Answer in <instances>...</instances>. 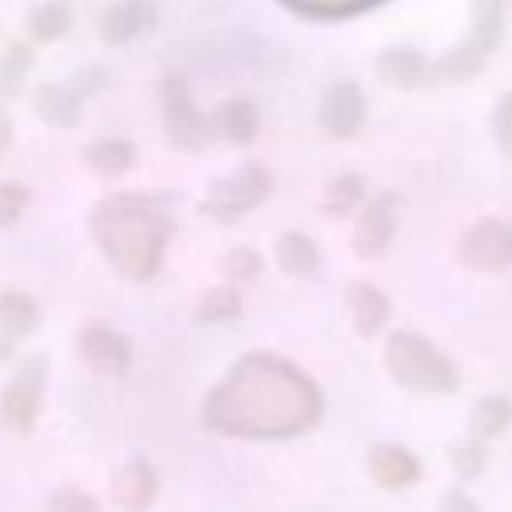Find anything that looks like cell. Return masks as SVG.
Segmentation results:
<instances>
[{
  "label": "cell",
  "mask_w": 512,
  "mask_h": 512,
  "mask_svg": "<svg viewBox=\"0 0 512 512\" xmlns=\"http://www.w3.org/2000/svg\"><path fill=\"white\" fill-rule=\"evenodd\" d=\"M384 364L392 380L412 392H452L460 384L456 364L440 348H432L420 332H392L384 344Z\"/></svg>",
  "instance_id": "1"
},
{
  "label": "cell",
  "mask_w": 512,
  "mask_h": 512,
  "mask_svg": "<svg viewBox=\"0 0 512 512\" xmlns=\"http://www.w3.org/2000/svg\"><path fill=\"white\" fill-rule=\"evenodd\" d=\"M500 24H504V0H476V20L468 40H460L448 56H440L432 64L436 76L444 80H468L484 68V60L492 56V48L500 44Z\"/></svg>",
  "instance_id": "2"
},
{
  "label": "cell",
  "mask_w": 512,
  "mask_h": 512,
  "mask_svg": "<svg viewBox=\"0 0 512 512\" xmlns=\"http://www.w3.org/2000/svg\"><path fill=\"white\" fill-rule=\"evenodd\" d=\"M44 380H48V360L40 352L24 356L12 372V380L0 392V428L4 432H32L36 416H40V400H44Z\"/></svg>",
  "instance_id": "3"
},
{
  "label": "cell",
  "mask_w": 512,
  "mask_h": 512,
  "mask_svg": "<svg viewBox=\"0 0 512 512\" xmlns=\"http://www.w3.org/2000/svg\"><path fill=\"white\" fill-rule=\"evenodd\" d=\"M272 188V176L260 168V164H244L220 180L208 184V196H204V216L220 220V224H232L240 220L244 212H252Z\"/></svg>",
  "instance_id": "4"
},
{
  "label": "cell",
  "mask_w": 512,
  "mask_h": 512,
  "mask_svg": "<svg viewBox=\"0 0 512 512\" xmlns=\"http://www.w3.org/2000/svg\"><path fill=\"white\" fill-rule=\"evenodd\" d=\"M160 104H164V128H168V140L176 148H200L208 136H212V116H204L196 104H192V92L180 76H164V88H160Z\"/></svg>",
  "instance_id": "5"
},
{
  "label": "cell",
  "mask_w": 512,
  "mask_h": 512,
  "mask_svg": "<svg viewBox=\"0 0 512 512\" xmlns=\"http://www.w3.org/2000/svg\"><path fill=\"white\" fill-rule=\"evenodd\" d=\"M396 228H400V200L392 192H380V196L364 200L360 216H356V228H352L356 256H364V260L384 256L388 244L396 240Z\"/></svg>",
  "instance_id": "6"
},
{
  "label": "cell",
  "mask_w": 512,
  "mask_h": 512,
  "mask_svg": "<svg viewBox=\"0 0 512 512\" xmlns=\"http://www.w3.org/2000/svg\"><path fill=\"white\" fill-rule=\"evenodd\" d=\"M76 356L96 372V376H124L132 368V344L108 328V324H88L76 332Z\"/></svg>",
  "instance_id": "7"
},
{
  "label": "cell",
  "mask_w": 512,
  "mask_h": 512,
  "mask_svg": "<svg viewBox=\"0 0 512 512\" xmlns=\"http://www.w3.org/2000/svg\"><path fill=\"white\" fill-rule=\"evenodd\" d=\"M460 260L480 272H500L512 264V224L504 220H480L460 240Z\"/></svg>",
  "instance_id": "8"
},
{
  "label": "cell",
  "mask_w": 512,
  "mask_h": 512,
  "mask_svg": "<svg viewBox=\"0 0 512 512\" xmlns=\"http://www.w3.org/2000/svg\"><path fill=\"white\" fill-rule=\"evenodd\" d=\"M364 124V92L356 80H336L320 100V128L336 140L352 136Z\"/></svg>",
  "instance_id": "9"
},
{
  "label": "cell",
  "mask_w": 512,
  "mask_h": 512,
  "mask_svg": "<svg viewBox=\"0 0 512 512\" xmlns=\"http://www.w3.org/2000/svg\"><path fill=\"white\" fill-rule=\"evenodd\" d=\"M156 24V4L152 0H120V4H108L104 16H100V40L120 48V44H132L136 36L152 32Z\"/></svg>",
  "instance_id": "10"
},
{
  "label": "cell",
  "mask_w": 512,
  "mask_h": 512,
  "mask_svg": "<svg viewBox=\"0 0 512 512\" xmlns=\"http://www.w3.org/2000/svg\"><path fill=\"white\" fill-rule=\"evenodd\" d=\"M376 76L392 88H420L432 76V60L412 44H392L376 56Z\"/></svg>",
  "instance_id": "11"
},
{
  "label": "cell",
  "mask_w": 512,
  "mask_h": 512,
  "mask_svg": "<svg viewBox=\"0 0 512 512\" xmlns=\"http://www.w3.org/2000/svg\"><path fill=\"white\" fill-rule=\"evenodd\" d=\"M364 464H368V476L380 488H408V484L420 480V460L400 444H376Z\"/></svg>",
  "instance_id": "12"
},
{
  "label": "cell",
  "mask_w": 512,
  "mask_h": 512,
  "mask_svg": "<svg viewBox=\"0 0 512 512\" xmlns=\"http://www.w3.org/2000/svg\"><path fill=\"white\" fill-rule=\"evenodd\" d=\"M112 492H116V504L124 512H144L156 500V472H152V464L148 460H128L116 472Z\"/></svg>",
  "instance_id": "13"
},
{
  "label": "cell",
  "mask_w": 512,
  "mask_h": 512,
  "mask_svg": "<svg viewBox=\"0 0 512 512\" xmlns=\"http://www.w3.org/2000/svg\"><path fill=\"white\" fill-rule=\"evenodd\" d=\"M256 128H260V112L244 96H232L212 112V136H224L232 144H248L256 136Z\"/></svg>",
  "instance_id": "14"
},
{
  "label": "cell",
  "mask_w": 512,
  "mask_h": 512,
  "mask_svg": "<svg viewBox=\"0 0 512 512\" xmlns=\"http://www.w3.org/2000/svg\"><path fill=\"white\" fill-rule=\"evenodd\" d=\"M348 308H352V324H356L360 336H376L388 324V312H392L388 296L376 284H368V280H356L348 288Z\"/></svg>",
  "instance_id": "15"
},
{
  "label": "cell",
  "mask_w": 512,
  "mask_h": 512,
  "mask_svg": "<svg viewBox=\"0 0 512 512\" xmlns=\"http://www.w3.org/2000/svg\"><path fill=\"white\" fill-rule=\"evenodd\" d=\"M32 104H36V116L44 124H56V128L80 124V92L68 84H40L32 92Z\"/></svg>",
  "instance_id": "16"
},
{
  "label": "cell",
  "mask_w": 512,
  "mask_h": 512,
  "mask_svg": "<svg viewBox=\"0 0 512 512\" xmlns=\"http://www.w3.org/2000/svg\"><path fill=\"white\" fill-rule=\"evenodd\" d=\"M40 328V304L28 292H0V336L24 340Z\"/></svg>",
  "instance_id": "17"
},
{
  "label": "cell",
  "mask_w": 512,
  "mask_h": 512,
  "mask_svg": "<svg viewBox=\"0 0 512 512\" xmlns=\"http://www.w3.org/2000/svg\"><path fill=\"white\" fill-rule=\"evenodd\" d=\"M276 264L288 272V276H316L320 272V248L312 236L304 232H284L276 240Z\"/></svg>",
  "instance_id": "18"
},
{
  "label": "cell",
  "mask_w": 512,
  "mask_h": 512,
  "mask_svg": "<svg viewBox=\"0 0 512 512\" xmlns=\"http://www.w3.org/2000/svg\"><path fill=\"white\" fill-rule=\"evenodd\" d=\"M28 36L36 44H48V40H60L68 28H72V8L68 0H40L32 12H28Z\"/></svg>",
  "instance_id": "19"
},
{
  "label": "cell",
  "mask_w": 512,
  "mask_h": 512,
  "mask_svg": "<svg viewBox=\"0 0 512 512\" xmlns=\"http://www.w3.org/2000/svg\"><path fill=\"white\" fill-rule=\"evenodd\" d=\"M84 160H88V168H92L96 176H124V172L132 168L136 152H132L128 140H120V136H104V140H92V144H88Z\"/></svg>",
  "instance_id": "20"
},
{
  "label": "cell",
  "mask_w": 512,
  "mask_h": 512,
  "mask_svg": "<svg viewBox=\"0 0 512 512\" xmlns=\"http://www.w3.org/2000/svg\"><path fill=\"white\" fill-rule=\"evenodd\" d=\"M508 424H512V404H508V396H480V400L472 404L468 428H472V436H480L484 444H488L492 436L508 432Z\"/></svg>",
  "instance_id": "21"
},
{
  "label": "cell",
  "mask_w": 512,
  "mask_h": 512,
  "mask_svg": "<svg viewBox=\"0 0 512 512\" xmlns=\"http://www.w3.org/2000/svg\"><path fill=\"white\" fill-rule=\"evenodd\" d=\"M28 72H32V48H28V44H12V48L0 56V100L20 96Z\"/></svg>",
  "instance_id": "22"
},
{
  "label": "cell",
  "mask_w": 512,
  "mask_h": 512,
  "mask_svg": "<svg viewBox=\"0 0 512 512\" xmlns=\"http://www.w3.org/2000/svg\"><path fill=\"white\" fill-rule=\"evenodd\" d=\"M364 200H368V192H364L360 176L344 172V176H336V180L328 184V196H324V212H328V216H348V212H356Z\"/></svg>",
  "instance_id": "23"
},
{
  "label": "cell",
  "mask_w": 512,
  "mask_h": 512,
  "mask_svg": "<svg viewBox=\"0 0 512 512\" xmlns=\"http://www.w3.org/2000/svg\"><path fill=\"white\" fill-rule=\"evenodd\" d=\"M196 316L208 320V324L236 320V316H240V292H236L232 284H224V288H208V292L200 296V304H196Z\"/></svg>",
  "instance_id": "24"
},
{
  "label": "cell",
  "mask_w": 512,
  "mask_h": 512,
  "mask_svg": "<svg viewBox=\"0 0 512 512\" xmlns=\"http://www.w3.org/2000/svg\"><path fill=\"white\" fill-rule=\"evenodd\" d=\"M448 460H452V472H456V476H464V480L480 476V472H484V460H488L484 440H480V436L452 440V444H448Z\"/></svg>",
  "instance_id": "25"
},
{
  "label": "cell",
  "mask_w": 512,
  "mask_h": 512,
  "mask_svg": "<svg viewBox=\"0 0 512 512\" xmlns=\"http://www.w3.org/2000/svg\"><path fill=\"white\" fill-rule=\"evenodd\" d=\"M260 268H264L260 252H256V248H248V244H236V248H228V252L220 256V272H224L228 280H240V284L256 280V276H260Z\"/></svg>",
  "instance_id": "26"
},
{
  "label": "cell",
  "mask_w": 512,
  "mask_h": 512,
  "mask_svg": "<svg viewBox=\"0 0 512 512\" xmlns=\"http://www.w3.org/2000/svg\"><path fill=\"white\" fill-rule=\"evenodd\" d=\"M24 208H28V188L16 184V180H4V184H0V228L16 224Z\"/></svg>",
  "instance_id": "27"
},
{
  "label": "cell",
  "mask_w": 512,
  "mask_h": 512,
  "mask_svg": "<svg viewBox=\"0 0 512 512\" xmlns=\"http://www.w3.org/2000/svg\"><path fill=\"white\" fill-rule=\"evenodd\" d=\"M492 136H496L500 152L512 160V92H508V96H500V100H496V108H492Z\"/></svg>",
  "instance_id": "28"
},
{
  "label": "cell",
  "mask_w": 512,
  "mask_h": 512,
  "mask_svg": "<svg viewBox=\"0 0 512 512\" xmlns=\"http://www.w3.org/2000/svg\"><path fill=\"white\" fill-rule=\"evenodd\" d=\"M44 512H100V504H96L88 492H80V488H60V492L48 500Z\"/></svg>",
  "instance_id": "29"
},
{
  "label": "cell",
  "mask_w": 512,
  "mask_h": 512,
  "mask_svg": "<svg viewBox=\"0 0 512 512\" xmlns=\"http://www.w3.org/2000/svg\"><path fill=\"white\" fill-rule=\"evenodd\" d=\"M440 512H480V508H476V500L464 496L460 488H448V492H440Z\"/></svg>",
  "instance_id": "30"
},
{
  "label": "cell",
  "mask_w": 512,
  "mask_h": 512,
  "mask_svg": "<svg viewBox=\"0 0 512 512\" xmlns=\"http://www.w3.org/2000/svg\"><path fill=\"white\" fill-rule=\"evenodd\" d=\"M8 140H12V124H8V112H4V100H0V156L8 152Z\"/></svg>",
  "instance_id": "31"
},
{
  "label": "cell",
  "mask_w": 512,
  "mask_h": 512,
  "mask_svg": "<svg viewBox=\"0 0 512 512\" xmlns=\"http://www.w3.org/2000/svg\"><path fill=\"white\" fill-rule=\"evenodd\" d=\"M12 356H16V340L0 336V364H4V360H12Z\"/></svg>",
  "instance_id": "32"
}]
</instances>
